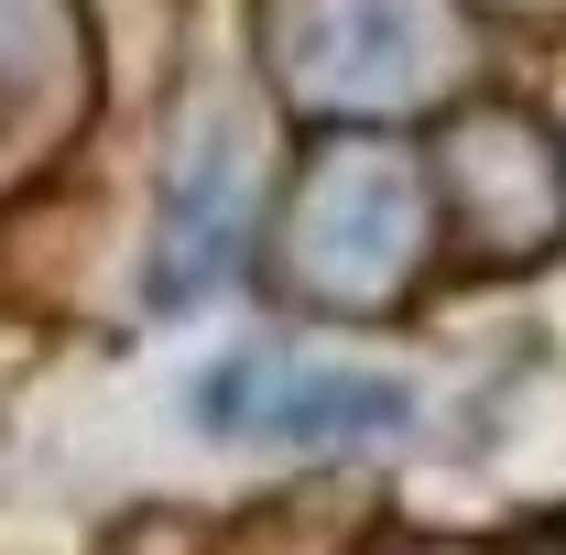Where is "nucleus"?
<instances>
[{"label": "nucleus", "mask_w": 566, "mask_h": 555, "mask_svg": "<svg viewBox=\"0 0 566 555\" xmlns=\"http://www.w3.org/2000/svg\"><path fill=\"white\" fill-rule=\"evenodd\" d=\"M0 11H11V0H0Z\"/></svg>", "instance_id": "obj_1"}]
</instances>
